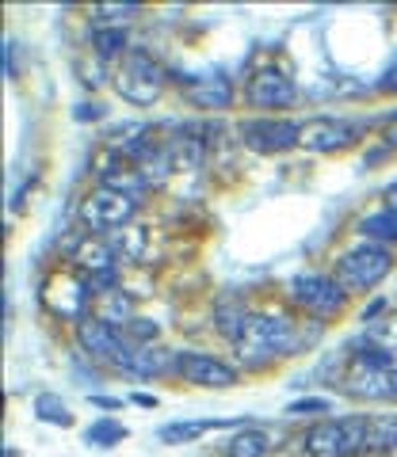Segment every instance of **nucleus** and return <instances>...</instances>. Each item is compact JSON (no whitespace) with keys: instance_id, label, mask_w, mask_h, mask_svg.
Returning <instances> with one entry per match:
<instances>
[{"instance_id":"2","label":"nucleus","mask_w":397,"mask_h":457,"mask_svg":"<svg viewBox=\"0 0 397 457\" xmlns=\"http://www.w3.org/2000/svg\"><path fill=\"white\" fill-rule=\"evenodd\" d=\"M291 302L298 309H306L314 320H336L348 305V290L336 282V275H321V270H302L291 278Z\"/></svg>"},{"instance_id":"24","label":"nucleus","mask_w":397,"mask_h":457,"mask_svg":"<svg viewBox=\"0 0 397 457\" xmlns=\"http://www.w3.org/2000/svg\"><path fill=\"white\" fill-rule=\"evenodd\" d=\"M141 12V4H99L96 8V27H107V23H115V27H122V20H134Z\"/></svg>"},{"instance_id":"20","label":"nucleus","mask_w":397,"mask_h":457,"mask_svg":"<svg viewBox=\"0 0 397 457\" xmlns=\"http://www.w3.org/2000/svg\"><path fill=\"white\" fill-rule=\"evenodd\" d=\"M267 450H272V442H267L264 431H257V427H245L233 442H230V453L233 457H264Z\"/></svg>"},{"instance_id":"5","label":"nucleus","mask_w":397,"mask_h":457,"mask_svg":"<svg viewBox=\"0 0 397 457\" xmlns=\"http://www.w3.org/2000/svg\"><path fill=\"white\" fill-rule=\"evenodd\" d=\"M115 88L126 104H138V107H149L157 104V96L165 92V69L153 62L149 54L131 50L122 57L119 73H115Z\"/></svg>"},{"instance_id":"15","label":"nucleus","mask_w":397,"mask_h":457,"mask_svg":"<svg viewBox=\"0 0 397 457\" xmlns=\"http://www.w3.org/2000/svg\"><path fill=\"white\" fill-rule=\"evenodd\" d=\"M359 233L371 240V245H397V210H375V213H367V218L359 221Z\"/></svg>"},{"instance_id":"17","label":"nucleus","mask_w":397,"mask_h":457,"mask_svg":"<svg viewBox=\"0 0 397 457\" xmlns=\"http://www.w3.org/2000/svg\"><path fill=\"white\" fill-rule=\"evenodd\" d=\"M168 366L176 370L173 351L146 347V351H131V366H126V370H134V374H161V370H168Z\"/></svg>"},{"instance_id":"16","label":"nucleus","mask_w":397,"mask_h":457,"mask_svg":"<svg viewBox=\"0 0 397 457\" xmlns=\"http://www.w3.org/2000/svg\"><path fill=\"white\" fill-rule=\"evenodd\" d=\"M210 427H225V423H215V420H183V423H165L157 438L165 442V446H180V442H195L203 431H210Z\"/></svg>"},{"instance_id":"30","label":"nucleus","mask_w":397,"mask_h":457,"mask_svg":"<svg viewBox=\"0 0 397 457\" xmlns=\"http://www.w3.org/2000/svg\"><path fill=\"white\" fill-rule=\"evenodd\" d=\"M92 114H96V119H99V114H104V111H99V107H92V104H80V111H77V119H92Z\"/></svg>"},{"instance_id":"19","label":"nucleus","mask_w":397,"mask_h":457,"mask_svg":"<svg viewBox=\"0 0 397 457\" xmlns=\"http://www.w3.org/2000/svg\"><path fill=\"white\" fill-rule=\"evenodd\" d=\"M122 438H126V427L119 420H96L89 431H84V442H89V446H99V450L119 446Z\"/></svg>"},{"instance_id":"22","label":"nucleus","mask_w":397,"mask_h":457,"mask_svg":"<svg viewBox=\"0 0 397 457\" xmlns=\"http://www.w3.org/2000/svg\"><path fill=\"white\" fill-rule=\"evenodd\" d=\"M99 320H107L111 328H131V297H126V290H119V294H107V305L99 309Z\"/></svg>"},{"instance_id":"13","label":"nucleus","mask_w":397,"mask_h":457,"mask_svg":"<svg viewBox=\"0 0 397 457\" xmlns=\"http://www.w3.org/2000/svg\"><path fill=\"white\" fill-rule=\"evenodd\" d=\"M183 88H188V99L195 107H207V111H225L233 104V88L222 73H210V77H183Z\"/></svg>"},{"instance_id":"31","label":"nucleus","mask_w":397,"mask_h":457,"mask_svg":"<svg viewBox=\"0 0 397 457\" xmlns=\"http://www.w3.org/2000/svg\"><path fill=\"white\" fill-rule=\"evenodd\" d=\"M382 198H386V206H390V210H397V179L390 183V187H386V195H382Z\"/></svg>"},{"instance_id":"4","label":"nucleus","mask_w":397,"mask_h":457,"mask_svg":"<svg viewBox=\"0 0 397 457\" xmlns=\"http://www.w3.org/2000/svg\"><path fill=\"white\" fill-rule=\"evenodd\" d=\"M367 431H371V420L367 416L321 420L306 431V450L314 457H351L367 450Z\"/></svg>"},{"instance_id":"10","label":"nucleus","mask_w":397,"mask_h":457,"mask_svg":"<svg viewBox=\"0 0 397 457\" xmlns=\"http://www.w3.org/2000/svg\"><path fill=\"white\" fill-rule=\"evenodd\" d=\"M298 122L287 119H249L241 122V141L257 153H287L298 145Z\"/></svg>"},{"instance_id":"26","label":"nucleus","mask_w":397,"mask_h":457,"mask_svg":"<svg viewBox=\"0 0 397 457\" xmlns=\"http://www.w3.org/2000/svg\"><path fill=\"white\" fill-rule=\"evenodd\" d=\"M382 145H386V149H397V111L386 119V130H382Z\"/></svg>"},{"instance_id":"6","label":"nucleus","mask_w":397,"mask_h":457,"mask_svg":"<svg viewBox=\"0 0 397 457\" xmlns=\"http://www.w3.org/2000/svg\"><path fill=\"white\" fill-rule=\"evenodd\" d=\"M138 213V198L122 195L115 187H92L89 195L80 198V221L92 228V233H111V228L126 225Z\"/></svg>"},{"instance_id":"7","label":"nucleus","mask_w":397,"mask_h":457,"mask_svg":"<svg viewBox=\"0 0 397 457\" xmlns=\"http://www.w3.org/2000/svg\"><path fill=\"white\" fill-rule=\"evenodd\" d=\"M77 339H80V347H84V354H89L92 362H111V366H119V370L131 366V351L122 347L119 328H111L107 320L84 317L77 324Z\"/></svg>"},{"instance_id":"12","label":"nucleus","mask_w":397,"mask_h":457,"mask_svg":"<svg viewBox=\"0 0 397 457\" xmlns=\"http://www.w3.org/2000/svg\"><path fill=\"white\" fill-rule=\"evenodd\" d=\"M89 282H77L73 275H58L46 290V305L69 320H84V302H89Z\"/></svg>"},{"instance_id":"29","label":"nucleus","mask_w":397,"mask_h":457,"mask_svg":"<svg viewBox=\"0 0 397 457\" xmlns=\"http://www.w3.org/2000/svg\"><path fill=\"white\" fill-rule=\"evenodd\" d=\"M382 309H386V305H382V302H371V305H367V309H363V320H367V324H371V320L378 317V312H382Z\"/></svg>"},{"instance_id":"25","label":"nucleus","mask_w":397,"mask_h":457,"mask_svg":"<svg viewBox=\"0 0 397 457\" xmlns=\"http://www.w3.org/2000/svg\"><path fill=\"white\" fill-rule=\"evenodd\" d=\"M333 404L325 396H306V400H294V404L287 408L291 416H321V411H329Z\"/></svg>"},{"instance_id":"3","label":"nucleus","mask_w":397,"mask_h":457,"mask_svg":"<svg viewBox=\"0 0 397 457\" xmlns=\"http://www.w3.org/2000/svg\"><path fill=\"white\" fill-rule=\"evenodd\" d=\"M390 270H393V252L386 245H363L336 260V282L348 294H367L386 282Z\"/></svg>"},{"instance_id":"28","label":"nucleus","mask_w":397,"mask_h":457,"mask_svg":"<svg viewBox=\"0 0 397 457\" xmlns=\"http://www.w3.org/2000/svg\"><path fill=\"white\" fill-rule=\"evenodd\" d=\"M131 328H134V336H138V339H149L153 332H157V328H153V324H146L141 317H134V320H131Z\"/></svg>"},{"instance_id":"32","label":"nucleus","mask_w":397,"mask_h":457,"mask_svg":"<svg viewBox=\"0 0 397 457\" xmlns=\"http://www.w3.org/2000/svg\"><path fill=\"white\" fill-rule=\"evenodd\" d=\"M92 404H99V408H119V400H115V396H96V393H92Z\"/></svg>"},{"instance_id":"34","label":"nucleus","mask_w":397,"mask_h":457,"mask_svg":"<svg viewBox=\"0 0 397 457\" xmlns=\"http://www.w3.org/2000/svg\"><path fill=\"white\" fill-rule=\"evenodd\" d=\"M390 378H393V400H397V366H393V374H390Z\"/></svg>"},{"instance_id":"18","label":"nucleus","mask_w":397,"mask_h":457,"mask_svg":"<svg viewBox=\"0 0 397 457\" xmlns=\"http://www.w3.org/2000/svg\"><path fill=\"white\" fill-rule=\"evenodd\" d=\"M35 416L42 423H54V427H69V423H73V411H69V404L62 396H54V393H38L35 396Z\"/></svg>"},{"instance_id":"27","label":"nucleus","mask_w":397,"mask_h":457,"mask_svg":"<svg viewBox=\"0 0 397 457\" xmlns=\"http://www.w3.org/2000/svg\"><path fill=\"white\" fill-rule=\"evenodd\" d=\"M0 62H4V73L16 77V46L12 42H4V54H0Z\"/></svg>"},{"instance_id":"23","label":"nucleus","mask_w":397,"mask_h":457,"mask_svg":"<svg viewBox=\"0 0 397 457\" xmlns=\"http://www.w3.org/2000/svg\"><path fill=\"white\" fill-rule=\"evenodd\" d=\"M96 54L99 57H115L126 50V27H96Z\"/></svg>"},{"instance_id":"1","label":"nucleus","mask_w":397,"mask_h":457,"mask_svg":"<svg viewBox=\"0 0 397 457\" xmlns=\"http://www.w3.org/2000/svg\"><path fill=\"white\" fill-rule=\"evenodd\" d=\"M294 320L287 317H272V312H260V317H249L245 332L237 339V351L252 370H260L267 362H275L279 354L294 351Z\"/></svg>"},{"instance_id":"14","label":"nucleus","mask_w":397,"mask_h":457,"mask_svg":"<svg viewBox=\"0 0 397 457\" xmlns=\"http://www.w3.org/2000/svg\"><path fill=\"white\" fill-rule=\"evenodd\" d=\"M393 370H367L356 366V374L348 378V393L359 400H393Z\"/></svg>"},{"instance_id":"9","label":"nucleus","mask_w":397,"mask_h":457,"mask_svg":"<svg viewBox=\"0 0 397 457\" xmlns=\"http://www.w3.org/2000/svg\"><path fill=\"white\" fill-rule=\"evenodd\" d=\"M176 374L191 385H203V389H230L237 381V370L230 362L215 359V354H203V351H180Z\"/></svg>"},{"instance_id":"21","label":"nucleus","mask_w":397,"mask_h":457,"mask_svg":"<svg viewBox=\"0 0 397 457\" xmlns=\"http://www.w3.org/2000/svg\"><path fill=\"white\" fill-rule=\"evenodd\" d=\"M367 446H375V450H397V416H378V420H371V431H367Z\"/></svg>"},{"instance_id":"8","label":"nucleus","mask_w":397,"mask_h":457,"mask_svg":"<svg viewBox=\"0 0 397 457\" xmlns=\"http://www.w3.org/2000/svg\"><path fill=\"white\" fill-rule=\"evenodd\" d=\"M356 134H359L356 122L321 114V119L302 122V130H298V145L309 149V153H340V149H348L351 141H356Z\"/></svg>"},{"instance_id":"33","label":"nucleus","mask_w":397,"mask_h":457,"mask_svg":"<svg viewBox=\"0 0 397 457\" xmlns=\"http://www.w3.org/2000/svg\"><path fill=\"white\" fill-rule=\"evenodd\" d=\"M382 84H386V88H390V92H397V65L390 69V73H386V80H382Z\"/></svg>"},{"instance_id":"11","label":"nucleus","mask_w":397,"mask_h":457,"mask_svg":"<svg viewBox=\"0 0 397 457\" xmlns=\"http://www.w3.org/2000/svg\"><path fill=\"white\" fill-rule=\"evenodd\" d=\"M249 104L260 111H279L294 104V80L283 69H260L249 80Z\"/></svg>"}]
</instances>
